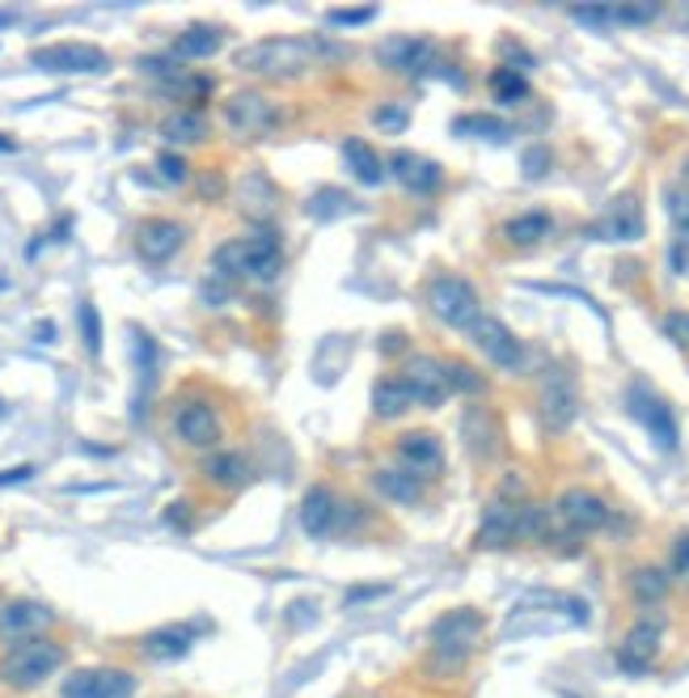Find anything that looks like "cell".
<instances>
[{
    "label": "cell",
    "mask_w": 689,
    "mask_h": 698,
    "mask_svg": "<svg viewBox=\"0 0 689 698\" xmlns=\"http://www.w3.org/2000/svg\"><path fill=\"white\" fill-rule=\"evenodd\" d=\"M280 123H284L280 102L259 94V90H238V94H229V102H225V127L238 140H267Z\"/></svg>",
    "instance_id": "6"
},
{
    "label": "cell",
    "mask_w": 689,
    "mask_h": 698,
    "mask_svg": "<svg viewBox=\"0 0 689 698\" xmlns=\"http://www.w3.org/2000/svg\"><path fill=\"white\" fill-rule=\"evenodd\" d=\"M161 140L174 145V148L208 140V115H203L199 106H182V111H174V115L161 123Z\"/></svg>",
    "instance_id": "29"
},
{
    "label": "cell",
    "mask_w": 689,
    "mask_h": 698,
    "mask_svg": "<svg viewBox=\"0 0 689 698\" xmlns=\"http://www.w3.org/2000/svg\"><path fill=\"white\" fill-rule=\"evenodd\" d=\"M195 644V631L182 623H169V626H157V631H148L140 639V652L148 660H182Z\"/></svg>",
    "instance_id": "25"
},
{
    "label": "cell",
    "mask_w": 689,
    "mask_h": 698,
    "mask_svg": "<svg viewBox=\"0 0 689 698\" xmlns=\"http://www.w3.org/2000/svg\"><path fill=\"white\" fill-rule=\"evenodd\" d=\"M30 64L43 73H106L111 55L94 43H51L30 51Z\"/></svg>",
    "instance_id": "9"
},
{
    "label": "cell",
    "mask_w": 689,
    "mask_h": 698,
    "mask_svg": "<svg viewBox=\"0 0 689 698\" xmlns=\"http://www.w3.org/2000/svg\"><path fill=\"white\" fill-rule=\"evenodd\" d=\"M64 698H132L136 695V677L127 669H76L72 677H64L60 686Z\"/></svg>",
    "instance_id": "13"
},
{
    "label": "cell",
    "mask_w": 689,
    "mask_h": 698,
    "mask_svg": "<svg viewBox=\"0 0 689 698\" xmlns=\"http://www.w3.org/2000/svg\"><path fill=\"white\" fill-rule=\"evenodd\" d=\"M187 241V229L169 217H153L136 229V250H140L144 263H169Z\"/></svg>",
    "instance_id": "20"
},
{
    "label": "cell",
    "mask_w": 689,
    "mask_h": 698,
    "mask_svg": "<svg viewBox=\"0 0 689 698\" xmlns=\"http://www.w3.org/2000/svg\"><path fill=\"white\" fill-rule=\"evenodd\" d=\"M668 588H672V576L665 567H639L630 576V597L639 605H660L668 597Z\"/></svg>",
    "instance_id": "32"
},
{
    "label": "cell",
    "mask_w": 689,
    "mask_h": 698,
    "mask_svg": "<svg viewBox=\"0 0 689 698\" xmlns=\"http://www.w3.org/2000/svg\"><path fill=\"white\" fill-rule=\"evenodd\" d=\"M212 271L220 280H259V284H271L284 271V246L275 238V229H254L250 238L216 246Z\"/></svg>",
    "instance_id": "2"
},
{
    "label": "cell",
    "mask_w": 689,
    "mask_h": 698,
    "mask_svg": "<svg viewBox=\"0 0 689 698\" xmlns=\"http://www.w3.org/2000/svg\"><path fill=\"white\" fill-rule=\"evenodd\" d=\"M550 233H554V217L542 212V208L521 212V217H512L503 225V238L512 241V246H537V241H546Z\"/></svg>",
    "instance_id": "30"
},
{
    "label": "cell",
    "mask_w": 689,
    "mask_h": 698,
    "mask_svg": "<svg viewBox=\"0 0 689 698\" xmlns=\"http://www.w3.org/2000/svg\"><path fill=\"white\" fill-rule=\"evenodd\" d=\"M343 162H347V169L359 178V187H380V183H385V162H380L377 148L368 145V140L347 136V140H343Z\"/></svg>",
    "instance_id": "27"
},
{
    "label": "cell",
    "mask_w": 689,
    "mask_h": 698,
    "mask_svg": "<svg viewBox=\"0 0 689 698\" xmlns=\"http://www.w3.org/2000/svg\"><path fill=\"white\" fill-rule=\"evenodd\" d=\"M55 623V614H51L43 602H9L0 610V639H39V631L43 626Z\"/></svg>",
    "instance_id": "23"
},
{
    "label": "cell",
    "mask_w": 689,
    "mask_h": 698,
    "mask_svg": "<svg viewBox=\"0 0 689 698\" xmlns=\"http://www.w3.org/2000/svg\"><path fill=\"white\" fill-rule=\"evenodd\" d=\"M305 208H310V217L317 220H334V217H343V212H352V195L326 187V191H313Z\"/></svg>",
    "instance_id": "35"
},
{
    "label": "cell",
    "mask_w": 689,
    "mask_h": 698,
    "mask_svg": "<svg viewBox=\"0 0 689 698\" xmlns=\"http://www.w3.org/2000/svg\"><path fill=\"white\" fill-rule=\"evenodd\" d=\"M593 238L601 241H639L643 238V208L635 195H618L605 217L593 225Z\"/></svg>",
    "instance_id": "22"
},
{
    "label": "cell",
    "mask_w": 689,
    "mask_h": 698,
    "mask_svg": "<svg viewBox=\"0 0 689 698\" xmlns=\"http://www.w3.org/2000/svg\"><path fill=\"white\" fill-rule=\"evenodd\" d=\"M546 166H550L546 148H529V153H524V174H529V178H542Z\"/></svg>",
    "instance_id": "46"
},
{
    "label": "cell",
    "mask_w": 689,
    "mask_h": 698,
    "mask_svg": "<svg viewBox=\"0 0 689 698\" xmlns=\"http://www.w3.org/2000/svg\"><path fill=\"white\" fill-rule=\"evenodd\" d=\"M482 631H487V618L478 614L474 605H461V610L440 614L428 631L431 660H436L440 669H461V665L474 656L478 644H482Z\"/></svg>",
    "instance_id": "4"
},
{
    "label": "cell",
    "mask_w": 689,
    "mask_h": 698,
    "mask_svg": "<svg viewBox=\"0 0 689 698\" xmlns=\"http://www.w3.org/2000/svg\"><path fill=\"white\" fill-rule=\"evenodd\" d=\"M415 407L410 403V394H406L403 377H380L377 386H373V415L377 419H398L406 410Z\"/></svg>",
    "instance_id": "31"
},
{
    "label": "cell",
    "mask_w": 689,
    "mask_h": 698,
    "mask_svg": "<svg viewBox=\"0 0 689 698\" xmlns=\"http://www.w3.org/2000/svg\"><path fill=\"white\" fill-rule=\"evenodd\" d=\"M373 123H377L385 136H398V132H406V123H410V111L406 106H380L377 115H373Z\"/></svg>",
    "instance_id": "41"
},
{
    "label": "cell",
    "mask_w": 689,
    "mask_h": 698,
    "mask_svg": "<svg viewBox=\"0 0 689 698\" xmlns=\"http://www.w3.org/2000/svg\"><path fill=\"white\" fill-rule=\"evenodd\" d=\"M672 576L689 580V533H681V538L672 542Z\"/></svg>",
    "instance_id": "44"
},
{
    "label": "cell",
    "mask_w": 689,
    "mask_h": 698,
    "mask_svg": "<svg viewBox=\"0 0 689 698\" xmlns=\"http://www.w3.org/2000/svg\"><path fill=\"white\" fill-rule=\"evenodd\" d=\"M470 338H474V347L487 356V361L495 364V368H508V373H516L524 364V343L508 326H503L500 317H487L482 313V322H478L474 331H470Z\"/></svg>",
    "instance_id": "14"
},
{
    "label": "cell",
    "mask_w": 689,
    "mask_h": 698,
    "mask_svg": "<svg viewBox=\"0 0 689 698\" xmlns=\"http://www.w3.org/2000/svg\"><path fill=\"white\" fill-rule=\"evenodd\" d=\"M452 132L457 136H478V140H508L512 136V127L503 119H495V115H457Z\"/></svg>",
    "instance_id": "33"
},
{
    "label": "cell",
    "mask_w": 689,
    "mask_h": 698,
    "mask_svg": "<svg viewBox=\"0 0 689 698\" xmlns=\"http://www.w3.org/2000/svg\"><path fill=\"white\" fill-rule=\"evenodd\" d=\"M76 322H81V338H85V352H90V356H102V313H97L94 301H81V310H76Z\"/></svg>",
    "instance_id": "36"
},
{
    "label": "cell",
    "mask_w": 689,
    "mask_h": 698,
    "mask_svg": "<svg viewBox=\"0 0 689 698\" xmlns=\"http://www.w3.org/2000/svg\"><path fill=\"white\" fill-rule=\"evenodd\" d=\"M630 410H635V419L651 433V440H656L665 454H672V449L681 445V433H677V419H672L668 403L656 398L647 386H630Z\"/></svg>",
    "instance_id": "15"
},
{
    "label": "cell",
    "mask_w": 689,
    "mask_h": 698,
    "mask_svg": "<svg viewBox=\"0 0 689 698\" xmlns=\"http://www.w3.org/2000/svg\"><path fill=\"white\" fill-rule=\"evenodd\" d=\"M554 512V530L571 533V538H584V533L601 530L609 521V504L596 496V491H584V487H571L558 496V504L550 508Z\"/></svg>",
    "instance_id": "7"
},
{
    "label": "cell",
    "mask_w": 689,
    "mask_h": 698,
    "mask_svg": "<svg viewBox=\"0 0 689 698\" xmlns=\"http://www.w3.org/2000/svg\"><path fill=\"white\" fill-rule=\"evenodd\" d=\"M385 169L394 174V183H403L406 191H415V195H431L440 183H445L440 162H431V157H424V153H410V148H394L389 162H385Z\"/></svg>",
    "instance_id": "18"
},
{
    "label": "cell",
    "mask_w": 689,
    "mask_h": 698,
    "mask_svg": "<svg viewBox=\"0 0 689 698\" xmlns=\"http://www.w3.org/2000/svg\"><path fill=\"white\" fill-rule=\"evenodd\" d=\"M380 347H385V352H389V347L398 352V347H403V335H385V343H380Z\"/></svg>",
    "instance_id": "48"
},
{
    "label": "cell",
    "mask_w": 689,
    "mask_h": 698,
    "mask_svg": "<svg viewBox=\"0 0 689 698\" xmlns=\"http://www.w3.org/2000/svg\"><path fill=\"white\" fill-rule=\"evenodd\" d=\"M64 644H55L48 635L39 639H22L0 656V686L9 690H39L48 677H55L64 669Z\"/></svg>",
    "instance_id": "3"
},
{
    "label": "cell",
    "mask_w": 689,
    "mask_h": 698,
    "mask_svg": "<svg viewBox=\"0 0 689 698\" xmlns=\"http://www.w3.org/2000/svg\"><path fill=\"white\" fill-rule=\"evenodd\" d=\"M377 18V4H364V9H331L326 22L331 25H364Z\"/></svg>",
    "instance_id": "42"
},
{
    "label": "cell",
    "mask_w": 689,
    "mask_h": 698,
    "mask_svg": "<svg viewBox=\"0 0 689 698\" xmlns=\"http://www.w3.org/2000/svg\"><path fill=\"white\" fill-rule=\"evenodd\" d=\"M398 466L410 470L415 479H431L445 470V445L431 433H406L398 440Z\"/></svg>",
    "instance_id": "21"
},
{
    "label": "cell",
    "mask_w": 689,
    "mask_h": 698,
    "mask_svg": "<svg viewBox=\"0 0 689 698\" xmlns=\"http://www.w3.org/2000/svg\"><path fill=\"white\" fill-rule=\"evenodd\" d=\"M660 644H665L660 618H639L618 644V665L626 674H647L656 665V656H660Z\"/></svg>",
    "instance_id": "16"
},
{
    "label": "cell",
    "mask_w": 689,
    "mask_h": 698,
    "mask_svg": "<svg viewBox=\"0 0 689 698\" xmlns=\"http://www.w3.org/2000/svg\"><path fill=\"white\" fill-rule=\"evenodd\" d=\"M203 479L212 482V487H220V491H238V487H246V482L254 479V466L238 449H216L212 458L203 461Z\"/></svg>",
    "instance_id": "24"
},
{
    "label": "cell",
    "mask_w": 689,
    "mask_h": 698,
    "mask_svg": "<svg viewBox=\"0 0 689 698\" xmlns=\"http://www.w3.org/2000/svg\"><path fill=\"white\" fill-rule=\"evenodd\" d=\"M491 94H495V102H503V106H521L524 97H529V76L500 64V69L491 73Z\"/></svg>",
    "instance_id": "34"
},
{
    "label": "cell",
    "mask_w": 689,
    "mask_h": 698,
    "mask_svg": "<svg viewBox=\"0 0 689 698\" xmlns=\"http://www.w3.org/2000/svg\"><path fill=\"white\" fill-rule=\"evenodd\" d=\"M686 183H689V162H686Z\"/></svg>",
    "instance_id": "49"
},
{
    "label": "cell",
    "mask_w": 689,
    "mask_h": 698,
    "mask_svg": "<svg viewBox=\"0 0 689 698\" xmlns=\"http://www.w3.org/2000/svg\"><path fill=\"white\" fill-rule=\"evenodd\" d=\"M571 18L584 25H596V30H605V25H614V4H575Z\"/></svg>",
    "instance_id": "40"
},
{
    "label": "cell",
    "mask_w": 689,
    "mask_h": 698,
    "mask_svg": "<svg viewBox=\"0 0 689 698\" xmlns=\"http://www.w3.org/2000/svg\"><path fill=\"white\" fill-rule=\"evenodd\" d=\"M157 178L169 183V187H182V183L190 178V162L182 157V153L166 148V153H157Z\"/></svg>",
    "instance_id": "37"
},
{
    "label": "cell",
    "mask_w": 689,
    "mask_h": 698,
    "mask_svg": "<svg viewBox=\"0 0 689 698\" xmlns=\"http://www.w3.org/2000/svg\"><path fill=\"white\" fill-rule=\"evenodd\" d=\"M665 335L672 338V343H681V347H689V313H686V310L665 313Z\"/></svg>",
    "instance_id": "43"
},
{
    "label": "cell",
    "mask_w": 689,
    "mask_h": 698,
    "mask_svg": "<svg viewBox=\"0 0 689 698\" xmlns=\"http://www.w3.org/2000/svg\"><path fill=\"white\" fill-rule=\"evenodd\" d=\"M220 48H225V30L208 22L187 25V30L174 39V55H178V60H208V55H216Z\"/></svg>",
    "instance_id": "28"
},
{
    "label": "cell",
    "mask_w": 689,
    "mask_h": 698,
    "mask_svg": "<svg viewBox=\"0 0 689 698\" xmlns=\"http://www.w3.org/2000/svg\"><path fill=\"white\" fill-rule=\"evenodd\" d=\"M668 212H672V220H677V229H686L689 233V195H681V191L668 195Z\"/></svg>",
    "instance_id": "45"
},
{
    "label": "cell",
    "mask_w": 689,
    "mask_h": 698,
    "mask_svg": "<svg viewBox=\"0 0 689 698\" xmlns=\"http://www.w3.org/2000/svg\"><path fill=\"white\" fill-rule=\"evenodd\" d=\"M174 436L187 445V449H216L220 445V415L212 403L203 398H187L174 410Z\"/></svg>",
    "instance_id": "12"
},
{
    "label": "cell",
    "mask_w": 689,
    "mask_h": 698,
    "mask_svg": "<svg viewBox=\"0 0 689 698\" xmlns=\"http://www.w3.org/2000/svg\"><path fill=\"white\" fill-rule=\"evenodd\" d=\"M373 482H377V491L389 504L410 508V504H419V496H424V479H415L403 466H380L377 475H373Z\"/></svg>",
    "instance_id": "26"
},
{
    "label": "cell",
    "mask_w": 689,
    "mask_h": 698,
    "mask_svg": "<svg viewBox=\"0 0 689 698\" xmlns=\"http://www.w3.org/2000/svg\"><path fill=\"white\" fill-rule=\"evenodd\" d=\"M377 64L389 69V73L403 76H424L431 73L436 64V43L431 39H419V34H394L377 48Z\"/></svg>",
    "instance_id": "11"
},
{
    "label": "cell",
    "mask_w": 689,
    "mask_h": 698,
    "mask_svg": "<svg viewBox=\"0 0 689 698\" xmlns=\"http://www.w3.org/2000/svg\"><path fill=\"white\" fill-rule=\"evenodd\" d=\"M521 508L524 504H512V500H491L487 512H482V521H478V533L474 542L482 551H503V546H512V542H521Z\"/></svg>",
    "instance_id": "17"
},
{
    "label": "cell",
    "mask_w": 689,
    "mask_h": 698,
    "mask_svg": "<svg viewBox=\"0 0 689 698\" xmlns=\"http://www.w3.org/2000/svg\"><path fill=\"white\" fill-rule=\"evenodd\" d=\"M34 479V466H13V470H0V487H13V482Z\"/></svg>",
    "instance_id": "47"
},
{
    "label": "cell",
    "mask_w": 689,
    "mask_h": 698,
    "mask_svg": "<svg viewBox=\"0 0 689 698\" xmlns=\"http://www.w3.org/2000/svg\"><path fill=\"white\" fill-rule=\"evenodd\" d=\"M403 386L406 394H410V403L415 407H445V398H449V373H445V364L436 361V356H410V361L403 364Z\"/></svg>",
    "instance_id": "10"
},
{
    "label": "cell",
    "mask_w": 689,
    "mask_h": 698,
    "mask_svg": "<svg viewBox=\"0 0 689 698\" xmlns=\"http://www.w3.org/2000/svg\"><path fill=\"white\" fill-rule=\"evenodd\" d=\"M424 296H428L431 317H440L452 331H466V335H470L478 322H482V301H478L474 284L461 280V275H436Z\"/></svg>",
    "instance_id": "5"
},
{
    "label": "cell",
    "mask_w": 689,
    "mask_h": 698,
    "mask_svg": "<svg viewBox=\"0 0 689 698\" xmlns=\"http://www.w3.org/2000/svg\"><path fill=\"white\" fill-rule=\"evenodd\" d=\"M347 508L352 504H343L331 487L317 482V487L305 491V500H301V530L310 533V538H317V542H326V538H334V533H343L352 525V512H347Z\"/></svg>",
    "instance_id": "8"
},
{
    "label": "cell",
    "mask_w": 689,
    "mask_h": 698,
    "mask_svg": "<svg viewBox=\"0 0 689 698\" xmlns=\"http://www.w3.org/2000/svg\"><path fill=\"white\" fill-rule=\"evenodd\" d=\"M445 373H449V389H457V394H482L487 389V377L478 373V368H470V364H445Z\"/></svg>",
    "instance_id": "38"
},
{
    "label": "cell",
    "mask_w": 689,
    "mask_h": 698,
    "mask_svg": "<svg viewBox=\"0 0 689 698\" xmlns=\"http://www.w3.org/2000/svg\"><path fill=\"white\" fill-rule=\"evenodd\" d=\"M575 410H580V398H575V386H571L563 373H550L546 386H542V403H537V419L546 433H567L575 424Z\"/></svg>",
    "instance_id": "19"
},
{
    "label": "cell",
    "mask_w": 689,
    "mask_h": 698,
    "mask_svg": "<svg viewBox=\"0 0 689 698\" xmlns=\"http://www.w3.org/2000/svg\"><path fill=\"white\" fill-rule=\"evenodd\" d=\"M660 18V4L651 0V4H614V22L622 25H647Z\"/></svg>",
    "instance_id": "39"
},
{
    "label": "cell",
    "mask_w": 689,
    "mask_h": 698,
    "mask_svg": "<svg viewBox=\"0 0 689 698\" xmlns=\"http://www.w3.org/2000/svg\"><path fill=\"white\" fill-rule=\"evenodd\" d=\"M347 51L326 43V39H301V34H275V39H259L246 43L233 55V69L246 76H262V81H296V76L313 73L322 60H343Z\"/></svg>",
    "instance_id": "1"
}]
</instances>
